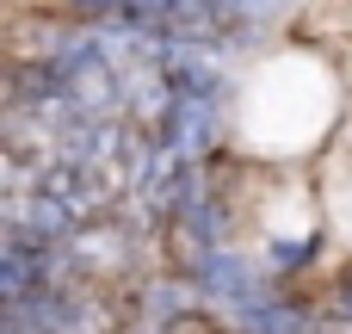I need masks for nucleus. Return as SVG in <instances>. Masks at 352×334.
I'll return each mask as SVG.
<instances>
[{"mask_svg": "<svg viewBox=\"0 0 352 334\" xmlns=\"http://www.w3.org/2000/svg\"><path fill=\"white\" fill-rule=\"evenodd\" d=\"M6 236H25V242H37V248H62L87 217L62 198V192H6Z\"/></svg>", "mask_w": 352, "mask_h": 334, "instance_id": "f257e3e1", "label": "nucleus"}, {"mask_svg": "<svg viewBox=\"0 0 352 334\" xmlns=\"http://www.w3.org/2000/svg\"><path fill=\"white\" fill-rule=\"evenodd\" d=\"M192 273H198V298L229 304V310H241L248 298H260V291H266V273H260L254 260H241V254H223V248L198 254V260H192Z\"/></svg>", "mask_w": 352, "mask_h": 334, "instance_id": "f03ea898", "label": "nucleus"}, {"mask_svg": "<svg viewBox=\"0 0 352 334\" xmlns=\"http://www.w3.org/2000/svg\"><path fill=\"white\" fill-rule=\"evenodd\" d=\"M179 229H186V242H192L198 254H210V248L223 242V217H217V205H198V198L179 205Z\"/></svg>", "mask_w": 352, "mask_h": 334, "instance_id": "7ed1b4c3", "label": "nucleus"}, {"mask_svg": "<svg viewBox=\"0 0 352 334\" xmlns=\"http://www.w3.org/2000/svg\"><path fill=\"white\" fill-rule=\"evenodd\" d=\"M309 254H316V236H309V242H297V248H291V242H278V248H272V267H285V273H291V267H303Z\"/></svg>", "mask_w": 352, "mask_h": 334, "instance_id": "20e7f679", "label": "nucleus"}, {"mask_svg": "<svg viewBox=\"0 0 352 334\" xmlns=\"http://www.w3.org/2000/svg\"><path fill=\"white\" fill-rule=\"evenodd\" d=\"M340 322H346V328H352V273H346V279H340Z\"/></svg>", "mask_w": 352, "mask_h": 334, "instance_id": "39448f33", "label": "nucleus"}, {"mask_svg": "<svg viewBox=\"0 0 352 334\" xmlns=\"http://www.w3.org/2000/svg\"><path fill=\"white\" fill-rule=\"evenodd\" d=\"M316 334H340V328H316Z\"/></svg>", "mask_w": 352, "mask_h": 334, "instance_id": "423d86ee", "label": "nucleus"}]
</instances>
